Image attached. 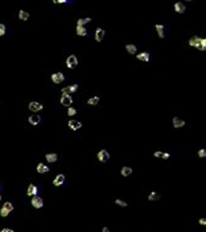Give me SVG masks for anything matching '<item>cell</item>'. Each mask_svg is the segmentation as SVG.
I'll list each match as a JSON object with an SVG mask.
<instances>
[{
	"label": "cell",
	"mask_w": 206,
	"mask_h": 232,
	"mask_svg": "<svg viewBox=\"0 0 206 232\" xmlns=\"http://www.w3.org/2000/svg\"><path fill=\"white\" fill-rule=\"evenodd\" d=\"M189 45L191 47H195L200 51H205L206 50V40L205 38H200V37H191L189 41Z\"/></svg>",
	"instance_id": "1"
},
{
	"label": "cell",
	"mask_w": 206,
	"mask_h": 232,
	"mask_svg": "<svg viewBox=\"0 0 206 232\" xmlns=\"http://www.w3.org/2000/svg\"><path fill=\"white\" fill-rule=\"evenodd\" d=\"M14 210V206H12V204L11 202H9V201H6L4 205H3V207H1V210H0V215H1L3 217H6L8 216L11 211Z\"/></svg>",
	"instance_id": "2"
},
{
	"label": "cell",
	"mask_w": 206,
	"mask_h": 232,
	"mask_svg": "<svg viewBox=\"0 0 206 232\" xmlns=\"http://www.w3.org/2000/svg\"><path fill=\"white\" fill-rule=\"evenodd\" d=\"M98 159H99L100 162H102V163L107 162V160L110 159V154H109V152H107L106 150H101V151H99V153H98Z\"/></svg>",
	"instance_id": "3"
},
{
	"label": "cell",
	"mask_w": 206,
	"mask_h": 232,
	"mask_svg": "<svg viewBox=\"0 0 206 232\" xmlns=\"http://www.w3.org/2000/svg\"><path fill=\"white\" fill-rule=\"evenodd\" d=\"M31 204H32V206L33 207H36V209H41L43 206V200H42V198H40V196H33L32 198V200H31Z\"/></svg>",
	"instance_id": "4"
},
{
	"label": "cell",
	"mask_w": 206,
	"mask_h": 232,
	"mask_svg": "<svg viewBox=\"0 0 206 232\" xmlns=\"http://www.w3.org/2000/svg\"><path fill=\"white\" fill-rule=\"evenodd\" d=\"M73 103V99H72V96L71 95H68V94H63V96L61 98V104L62 105H64V106H68V108H71V104Z\"/></svg>",
	"instance_id": "5"
},
{
	"label": "cell",
	"mask_w": 206,
	"mask_h": 232,
	"mask_svg": "<svg viewBox=\"0 0 206 232\" xmlns=\"http://www.w3.org/2000/svg\"><path fill=\"white\" fill-rule=\"evenodd\" d=\"M51 79H52V82H53V83H56V84H58V83H62V82L64 80V74L62 73V72H57V73L52 74Z\"/></svg>",
	"instance_id": "6"
},
{
	"label": "cell",
	"mask_w": 206,
	"mask_h": 232,
	"mask_svg": "<svg viewBox=\"0 0 206 232\" xmlns=\"http://www.w3.org/2000/svg\"><path fill=\"white\" fill-rule=\"evenodd\" d=\"M29 109L32 111V112H37V111H41L43 109V106H42V104H40V103H37V101H31L30 104H29Z\"/></svg>",
	"instance_id": "7"
},
{
	"label": "cell",
	"mask_w": 206,
	"mask_h": 232,
	"mask_svg": "<svg viewBox=\"0 0 206 232\" xmlns=\"http://www.w3.org/2000/svg\"><path fill=\"white\" fill-rule=\"evenodd\" d=\"M67 67L68 68H74L75 66L78 64V59H77V57H75L74 54H72V56H69V57L67 58Z\"/></svg>",
	"instance_id": "8"
},
{
	"label": "cell",
	"mask_w": 206,
	"mask_h": 232,
	"mask_svg": "<svg viewBox=\"0 0 206 232\" xmlns=\"http://www.w3.org/2000/svg\"><path fill=\"white\" fill-rule=\"evenodd\" d=\"M78 90V85L77 84H74V85H71V87H67V88H63L62 89V93L63 94H73V93H75V91Z\"/></svg>",
	"instance_id": "9"
},
{
	"label": "cell",
	"mask_w": 206,
	"mask_h": 232,
	"mask_svg": "<svg viewBox=\"0 0 206 232\" xmlns=\"http://www.w3.org/2000/svg\"><path fill=\"white\" fill-rule=\"evenodd\" d=\"M68 126L72 129V130H74V131H77V130H79L81 126V122H79V121H75V120H69L68 121Z\"/></svg>",
	"instance_id": "10"
},
{
	"label": "cell",
	"mask_w": 206,
	"mask_h": 232,
	"mask_svg": "<svg viewBox=\"0 0 206 232\" xmlns=\"http://www.w3.org/2000/svg\"><path fill=\"white\" fill-rule=\"evenodd\" d=\"M64 180H66V177H64V174H58L57 177H56V179L53 180V184L56 185V186H61L62 184L64 183Z\"/></svg>",
	"instance_id": "11"
},
{
	"label": "cell",
	"mask_w": 206,
	"mask_h": 232,
	"mask_svg": "<svg viewBox=\"0 0 206 232\" xmlns=\"http://www.w3.org/2000/svg\"><path fill=\"white\" fill-rule=\"evenodd\" d=\"M29 122L32 125V126H36V125H38L40 122H41V116L40 115H32V116H30L29 117Z\"/></svg>",
	"instance_id": "12"
},
{
	"label": "cell",
	"mask_w": 206,
	"mask_h": 232,
	"mask_svg": "<svg viewBox=\"0 0 206 232\" xmlns=\"http://www.w3.org/2000/svg\"><path fill=\"white\" fill-rule=\"evenodd\" d=\"M173 126H174V129L183 127V126H185V121L182 120V119H179V117H174L173 119Z\"/></svg>",
	"instance_id": "13"
},
{
	"label": "cell",
	"mask_w": 206,
	"mask_h": 232,
	"mask_svg": "<svg viewBox=\"0 0 206 232\" xmlns=\"http://www.w3.org/2000/svg\"><path fill=\"white\" fill-rule=\"evenodd\" d=\"M29 196H36L37 195V186L33 185V184H30L29 188H27V193H26Z\"/></svg>",
	"instance_id": "14"
},
{
	"label": "cell",
	"mask_w": 206,
	"mask_h": 232,
	"mask_svg": "<svg viewBox=\"0 0 206 232\" xmlns=\"http://www.w3.org/2000/svg\"><path fill=\"white\" fill-rule=\"evenodd\" d=\"M104 36H105V31L102 30V29H98L97 32H95V41H97V42H101L102 38H104Z\"/></svg>",
	"instance_id": "15"
},
{
	"label": "cell",
	"mask_w": 206,
	"mask_h": 232,
	"mask_svg": "<svg viewBox=\"0 0 206 232\" xmlns=\"http://www.w3.org/2000/svg\"><path fill=\"white\" fill-rule=\"evenodd\" d=\"M174 9H175V11L178 14H184V11H185V9H187V8H185V5L183 3L178 1V3L174 4Z\"/></svg>",
	"instance_id": "16"
},
{
	"label": "cell",
	"mask_w": 206,
	"mask_h": 232,
	"mask_svg": "<svg viewBox=\"0 0 206 232\" xmlns=\"http://www.w3.org/2000/svg\"><path fill=\"white\" fill-rule=\"evenodd\" d=\"M48 172H50V168L48 167L45 166L43 163H38V166H37V173L45 174V173H48Z\"/></svg>",
	"instance_id": "17"
},
{
	"label": "cell",
	"mask_w": 206,
	"mask_h": 232,
	"mask_svg": "<svg viewBox=\"0 0 206 232\" xmlns=\"http://www.w3.org/2000/svg\"><path fill=\"white\" fill-rule=\"evenodd\" d=\"M136 57H137V59H140V61L148 62V61H149V53H148V52H142V53H140V54H137Z\"/></svg>",
	"instance_id": "18"
},
{
	"label": "cell",
	"mask_w": 206,
	"mask_h": 232,
	"mask_svg": "<svg viewBox=\"0 0 206 232\" xmlns=\"http://www.w3.org/2000/svg\"><path fill=\"white\" fill-rule=\"evenodd\" d=\"M58 159V156L56 153H48V154H46V160L47 162H50V163H54Z\"/></svg>",
	"instance_id": "19"
},
{
	"label": "cell",
	"mask_w": 206,
	"mask_h": 232,
	"mask_svg": "<svg viewBox=\"0 0 206 232\" xmlns=\"http://www.w3.org/2000/svg\"><path fill=\"white\" fill-rule=\"evenodd\" d=\"M75 31H77L78 36H86V29H85L84 26H77Z\"/></svg>",
	"instance_id": "20"
},
{
	"label": "cell",
	"mask_w": 206,
	"mask_h": 232,
	"mask_svg": "<svg viewBox=\"0 0 206 232\" xmlns=\"http://www.w3.org/2000/svg\"><path fill=\"white\" fill-rule=\"evenodd\" d=\"M19 17H20V20H22V21H26V20H29V17H30V14L27 12V11L20 10V11H19Z\"/></svg>",
	"instance_id": "21"
},
{
	"label": "cell",
	"mask_w": 206,
	"mask_h": 232,
	"mask_svg": "<svg viewBox=\"0 0 206 232\" xmlns=\"http://www.w3.org/2000/svg\"><path fill=\"white\" fill-rule=\"evenodd\" d=\"M161 199V194L159 193H156V192H152L148 196V200L149 201H156V200H159Z\"/></svg>",
	"instance_id": "22"
},
{
	"label": "cell",
	"mask_w": 206,
	"mask_h": 232,
	"mask_svg": "<svg viewBox=\"0 0 206 232\" xmlns=\"http://www.w3.org/2000/svg\"><path fill=\"white\" fill-rule=\"evenodd\" d=\"M132 174V168L130 167H123L121 169V175H123V177H128V175Z\"/></svg>",
	"instance_id": "23"
},
{
	"label": "cell",
	"mask_w": 206,
	"mask_h": 232,
	"mask_svg": "<svg viewBox=\"0 0 206 232\" xmlns=\"http://www.w3.org/2000/svg\"><path fill=\"white\" fill-rule=\"evenodd\" d=\"M156 30L158 32V36L161 38H164V26L163 25H156Z\"/></svg>",
	"instance_id": "24"
},
{
	"label": "cell",
	"mask_w": 206,
	"mask_h": 232,
	"mask_svg": "<svg viewBox=\"0 0 206 232\" xmlns=\"http://www.w3.org/2000/svg\"><path fill=\"white\" fill-rule=\"evenodd\" d=\"M100 101V98L99 96H94V98H90V99L88 100V104L91 105V106H95V105H98Z\"/></svg>",
	"instance_id": "25"
},
{
	"label": "cell",
	"mask_w": 206,
	"mask_h": 232,
	"mask_svg": "<svg viewBox=\"0 0 206 232\" xmlns=\"http://www.w3.org/2000/svg\"><path fill=\"white\" fill-rule=\"evenodd\" d=\"M126 51H127L130 54H136L137 47H136L135 45H126Z\"/></svg>",
	"instance_id": "26"
},
{
	"label": "cell",
	"mask_w": 206,
	"mask_h": 232,
	"mask_svg": "<svg viewBox=\"0 0 206 232\" xmlns=\"http://www.w3.org/2000/svg\"><path fill=\"white\" fill-rule=\"evenodd\" d=\"M90 21H91L90 17H83V19H79V20H78L77 25H78V26H83V25H85V24H88V22H90Z\"/></svg>",
	"instance_id": "27"
},
{
	"label": "cell",
	"mask_w": 206,
	"mask_h": 232,
	"mask_svg": "<svg viewBox=\"0 0 206 232\" xmlns=\"http://www.w3.org/2000/svg\"><path fill=\"white\" fill-rule=\"evenodd\" d=\"M115 204H116V205H119V206H122V207H126L127 206V202H125V201L121 200V199H115Z\"/></svg>",
	"instance_id": "28"
},
{
	"label": "cell",
	"mask_w": 206,
	"mask_h": 232,
	"mask_svg": "<svg viewBox=\"0 0 206 232\" xmlns=\"http://www.w3.org/2000/svg\"><path fill=\"white\" fill-rule=\"evenodd\" d=\"M6 32V26L4 24H0V36H4Z\"/></svg>",
	"instance_id": "29"
},
{
	"label": "cell",
	"mask_w": 206,
	"mask_h": 232,
	"mask_svg": "<svg viewBox=\"0 0 206 232\" xmlns=\"http://www.w3.org/2000/svg\"><path fill=\"white\" fill-rule=\"evenodd\" d=\"M77 114V110H75L74 108H68V115L69 116H73V115H75Z\"/></svg>",
	"instance_id": "30"
},
{
	"label": "cell",
	"mask_w": 206,
	"mask_h": 232,
	"mask_svg": "<svg viewBox=\"0 0 206 232\" xmlns=\"http://www.w3.org/2000/svg\"><path fill=\"white\" fill-rule=\"evenodd\" d=\"M197 156H199V157H200V158H204V157L206 156V151H205L204 148H202V150H200V151H199V152H197Z\"/></svg>",
	"instance_id": "31"
},
{
	"label": "cell",
	"mask_w": 206,
	"mask_h": 232,
	"mask_svg": "<svg viewBox=\"0 0 206 232\" xmlns=\"http://www.w3.org/2000/svg\"><path fill=\"white\" fill-rule=\"evenodd\" d=\"M154 157H157V158H162V157H163V152H161V151L154 152Z\"/></svg>",
	"instance_id": "32"
},
{
	"label": "cell",
	"mask_w": 206,
	"mask_h": 232,
	"mask_svg": "<svg viewBox=\"0 0 206 232\" xmlns=\"http://www.w3.org/2000/svg\"><path fill=\"white\" fill-rule=\"evenodd\" d=\"M169 157H170L169 153H163V157H162V158H163V159H168Z\"/></svg>",
	"instance_id": "33"
},
{
	"label": "cell",
	"mask_w": 206,
	"mask_h": 232,
	"mask_svg": "<svg viewBox=\"0 0 206 232\" xmlns=\"http://www.w3.org/2000/svg\"><path fill=\"white\" fill-rule=\"evenodd\" d=\"M199 223H200V225H204V226H205V225H206V220H205V219H200V220H199Z\"/></svg>",
	"instance_id": "34"
},
{
	"label": "cell",
	"mask_w": 206,
	"mask_h": 232,
	"mask_svg": "<svg viewBox=\"0 0 206 232\" xmlns=\"http://www.w3.org/2000/svg\"><path fill=\"white\" fill-rule=\"evenodd\" d=\"M0 232H14V230H11V228H3Z\"/></svg>",
	"instance_id": "35"
},
{
	"label": "cell",
	"mask_w": 206,
	"mask_h": 232,
	"mask_svg": "<svg viewBox=\"0 0 206 232\" xmlns=\"http://www.w3.org/2000/svg\"><path fill=\"white\" fill-rule=\"evenodd\" d=\"M102 232H110V230L107 227H104V228H102Z\"/></svg>",
	"instance_id": "36"
},
{
	"label": "cell",
	"mask_w": 206,
	"mask_h": 232,
	"mask_svg": "<svg viewBox=\"0 0 206 232\" xmlns=\"http://www.w3.org/2000/svg\"><path fill=\"white\" fill-rule=\"evenodd\" d=\"M0 200H1V196H0Z\"/></svg>",
	"instance_id": "37"
}]
</instances>
